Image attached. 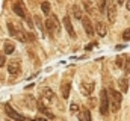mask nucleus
Instances as JSON below:
<instances>
[{"instance_id": "1", "label": "nucleus", "mask_w": 130, "mask_h": 121, "mask_svg": "<svg viewBox=\"0 0 130 121\" xmlns=\"http://www.w3.org/2000/svg\"><path fill=\"white\" fill-rule=\"evenodd\" d=\"M121 100H123V95L121 92L115 89H109V108L113 111V112H118L120 108H121Z\"/></svg>"}, {"instance_id": "2", "label": "nucleus", "mask_w": 130, "mask_h": 121, "mask_svg": "<svg viewBox=\"0 0 130 121\" xmlns=\"http://www.w3.org/2000/svg\"><path fill=\"white\" fill-rule=\"evenodd\" d=\"M100 112L101 115L109 114V97L106 89H101V94H100Z\"/></svg>"}, {"instance_id": "3", "label": "nucleus", "mask_w": 130, "mask_h": 121, "mask_svg": "<svg viewBox=\"0 0 130 121\" xmlns=\"http://www.w3.org/2000/svg\"><path fill=\"white\" fill-rule=\"evenodd\" d=\"M12 11H14V12H15L18 17L24 18V20H26V17L29 15V14H27V9H26L24 3H23L21 0H18V2H15V3H14V6H12Z\"/></svg>"}, {"instance_id": "4", "label": "nucleus", "mask_w": 130, "mask_h": 121, "mask_svg": "<svg viewBox=\"0 0 130 121\" xmlns=\"http://www.w3.org/2000/svg\"><path fill=\"white\" fill-rule=\"evenodd\" d=\"M104 14L107 15V21L109 23H115V20H117V8H115V5L110 0L106 3V12Z\"/></svg>"}, {"instance_id": "5", "label": "nucleus", "mask_w": 130, "mask_h": 121, "mask_svg": "<svg viewBox=\"0 0 130 121\" xmlns=\"http://www.w3.org/2000/svg\"><path fill=\"white\" fill-rule=\"evenodd\" d=\"M5 112L8 114V117H9L11 120H14V121H24V117H23L21 114H18L15 109H12V106H11L9 103H6V104H5Z\"/></svg>"}, {"instance_id": "6", "label": "nucleus", "mask_w": 130, "mask_h": 121, "mask_svg": "<svg viewBox=\"0 0 130 121\" xmlns=\"http://www.w3.org/2000/svg\"><path fill=\"white\" fill-rule=\"evenodd\" d=\"M82 26H83V29H85L88 36L94 35V27H92V23H91L89 17H82Z\"/></svg>"}, {"instance_id": "7", "label": "nucleus", "mask_w": 130, "mask_h": 121, "mask_svg": "<svg viewBox=\"0 0 130 121\" xmlns=\"http://www.w3.org/2000/svg\"><path fill=\"white\" fill-rule=\"evenodd\" d=\"M62 24L65 26V29H67V32H68V35L74 39L76 38V32H74V27H73V24H71V20H70V17L68 15H65L64 20H62Z\"/></svg>"}, {"instance_id": "8", "label": "nucleus", "mask_w": 130, "mask_h": 121, "mask_svg": "<svg viewBox=\"0 0 130 121\" xmlns=\"http://www.w3.org/2000/svg\"><path fill=\"white\" fill-rule=\"evenodd\" d=\"M8 73L11 76H17L20 73V62L18 60H11L8 64Z\"/></svg>"}, {"instance_id": "9", "label": "nucleus", "mask_w": 130, "mask_h": 121, "mask_svg": "<svg viewBox=\"0 0 130 121\" xmlns=\"http://www.w3.org/2000/svg\"><path fill=\"white\" fill-rule=\"evenodd\" d=\"M36 106H38V111H39L41 114L47 115V118H50V120H55V115H53V114H52V112H50V111L45 108V104H44L41 100H39V101H36Z\"/></svg>"}, {"instance_id": "10", "label": "nucleus", "mask_w": 130, "mask_h": 121, "mask_svg": "<svg viewBox=\"0 0 130 121\" xmlns=\"http://www.w3.org/2000/svg\"><path fill=\"white\" fill-rule=\"evenodd\" d=\"M79 121H92L91 118V112H89V109L88 108H82L80 111H79Z\"/></svg>"}, {"instance_id": "11", "label": "nucleus", "mask_w": 130, "mask_h": 121, "mask_svg": "<svg viewBox=\"0 0 130 121\" xmlns=\"http://www.w3.org/2000/svg\"><path fill=\"white\" fill-rule=\"evenodd\" d=\"M95 30H97L98 36H106V33H107V24L103 23V21H98L97 24H95Z\"/></svg>"}, {"instance_id": "12", "label": "nucleus", "mask_w": 130, "mask_h": 121, "mask_svg": "<svg viewBox=\"0 0 130 121\" xmlns=\"http://www.w3.org/2000/svg\"><path fill=\"white\" fill-rule=\"evenodd\" d=\"M14 50H15L14 42H11V41H5V44H3V52H5V55H12Z\"/></svg>"}, {"instance_id": "13", "label": "nucleus", "mask_w": 130, "mask_h": 121, "mask_svg": "<svg viewBox=\"0 0 130 121\" xmlns=\"http://www.w3.org/2000/svg\"><path fill=\"white\" fill-rule=\"evenodd\" d=\"M44 24H45V29H47V33H48V35H55V33H56L55 23H53V20H52V18H47Z\"/></svg>"}, {"instance_id": "14", "label": "nucleus", "mask_w": 130, "mask_h": 121, "mask_svg": "<svg viewBox=\"0 0 130 121\" xmlns=\"http://www.w3.org/2000/svg\"><path fill=\"white\" fill-rule=\"evenodd\" d=\"M80 91H82L85 95H89V94L94 91V83H82V86H80Z\"/></svg>"}, {"instance_id": "15", "label": "nucleus", "mask_w": 130, "mask_h": 121, "mask_svg": "<svg viewBox=\"0 0 130 121\" xmlns=\"http://www.w3.org/2000/svg\"><path fill=\"white\" fill-rule=\"evenodd\" d=\"M120 89H121L123 94H126V92L129 91V80H127V77L120 79Z\"/></svg>"}, {"instance_id": "16", "label": "nucleus", "mask_w": 130, "mask_h": 121, "mask_svg": "<svg viewBox=\"0 0 130 121\" xmlns=\"http://www.w3.org/2000/svg\"><path fill=\"white\" fill-rule=\"evenodd\" d=\"M42 97L44 98H47V100H53V97H55V92L50 89V88H42Z\"/></svg>"}, {"instance_id": "17", "label": "nucleus", "mask_w": 130, "mask_h": 121, "mask_svg": "<svg viewBox=\"0 0 130 121\" xmlns=\"http://www.w3.org/2000/svg\"><path fill=\"white\" fill-rule=\"evenodd\" d=\"M70 89H71V85L68 82H65L62 85V98H68L70 97Z\"/></svg>"}, {"instance_id": "18", "label": "nucleus", "mask_w": 130, "mask_h": 121, "mask_svg": "<svg viewBox=\"0 0 130 121\" xmlns=\"http://www.w3.org/2000/svg\"><path fill=\"white\" fill-rule=\"evenodd\" d=\"M41 11H42L45 15H50V11H52L50 3H48V2H42V3H41Z\"/></svg>"}, {"instance_id": "19", "label": "nucleus", "mask_w": 130, "mask_h": 121, "mask_svg": "<svg viewBox=\"0 0 130 121\" xmlns=\"http://www.w3.org/2000/svg\"><path fill=\"white\" fill-rule=\"evenodd\" d=\"M73 15H74L77 20H82V17H83V15H82V9H80L77 5H74V6H73Z\"/></svg>"}, {"instance_id": "20", "label": "nucleus", "mask_w": 130, "mask_h": 121, "mask_svg": "<svg viewBox=\"0 0 130 121\" xmlns=\"http://www.w3.org/2000/svg\"><path fill=\"white\" fill-rule=\"evenodd\" d=\"M83 6H85L86 12H88L89 15H94V8H92V5H91L89 0H83Z\"/></svg>"}, {"instance_id": "21", "label": "nucleus", "mask_w": 130, "mask_h": 121, "mask_svg": "<svg viewBox=\"0 0 130 121\" xmlns=\"http://www.w3.org/2000/svg\"><path fill=\"white\" fill-rule=\"evenodd\" d=\"M106 3H107V0H97V8L101 14L106 12Z\"/></svg>"}, {"instance_id": "22", "label": "nucleus", "mask_w": 130, "mask_h": 121, "mask_svg": "<svg viewBox=\"0 0 130 121\" xmlns=\"http://www.w3.org/2000/svg\"><path fill=\"white\" fill-rule=\"evenodd\" d=\"M50 18H52V20H53V23H55V29H56V35H58V33H61V23H59L58 17H56V15L53 14V15H52Z\"/></svg>"}, {"instance_id": "23", "label": "nucleus", "mask_w": 130, "mask_h": 121, "mask_svg": "<svg viewBox=\"0 0 130 121\" xmlns=\"http://www.w3.org/2000/svg\"><path fill=\"white\" fill-rule=\"evenodd\" d=\"M79 111H80V109H79V104H77V103H71V104H70V112H71V114H79Z\"/></svg>"}, {"instance_id": "24", "label": "nucleus", "mask_w": 130, "mask_h": 121, "mask_svg": "<svg viewBox=\"0 0 130 121\" xmlns=\"http://www.w3.org/2000/svg\"><path fill=\"white\" fill-rule=\"evenodd\" d=\"M124 59H126V56H118V58L115 59V64H117V67L123 68V67H124Z\"/></svg>"}, {"instance_id": "25", "label": "nucleus", "mask_w": 130, "mask_h": 121, "mask_svg": "<svg viewBox=\"0 0 130 121\" xmlns=\"http://www.w3.org/2000/svg\"><path fill=\"white\" fill-rule=\"evenodd\" d=\"M124 71L126 73H130V56H126V60H124Z\"/></svg>"}, {"instance_id": "26", "label": "nucleus", "mask_w": 130, "mask_h": 121, "mask_svg": "<svg viewBox=\"0 0 130 121\" xmlns=\"http://www.w3.org/2000/svg\"><path fill=\"white\" fill-rule=\"evenodd\" d=\"M35 23H36V26H38V29L39 30H44V23L41 21V18H39L38 15L35 17Z\"/></svg>"}, {"instance_id": "27", "label": "nucleus", "mask_w": 130, "mask_h": 121, "mask_svg": "<svg viewBox=\"0 0 130 121\" xmlns=\"http://www.w3.org/2000/svg\"><path fill=\"white\" fill-rule=\"evenodd\" d=\"M123 39L124 41H130V27L123 32Z\"/></svg>"}, {"instance_id": "28", "label": "nucleus", "mask_w": 130, "mask_h": 121, "mask_svg": "<svg viewBox=\"0 0 130 121\" xmlns=\"http://www.w3.org/2000/svg\"><path fill=\"white\" fill-rule=\"evenodd\" d=\"M5 62H6L5 53H2V52H0V67H3V65H5Z\"/></svg>"}, {"instance_id": "29", "label": "nucleus", "mask_w": 130, "mask_h": 121, "mask_svg": "<svg viewBox=\"0 0 130 121\" xmlns=\"http://www.w3.org/2000/svg\"><path fill=\"white\" fill-rule=\"evenodd\" d=\"M95 46H97L95 42H91V44H88V46H86V50H92V47H95Z\"/></svg>"}, {"instance_id": "30", "label": "nucleus", "mask_w": 130, "mask_h": 121, "mask_svg": "<svg viewBox=\"0 0 130 121\" xmlns=\"http://www.w3.org/2000/svg\"><path fill=\"white\" fill-rule=\"evenodd\" d=\"M35 121H48V120H47V118H42V117H38Z\"/></svg>"}, {"instance_id": "31", "label": "nucleus", "mask_w": 130, "mask_h": 121, "mask_svg": "<svg viewBox=\"0 0 130 121\" xmlns=\"http://www.w3.org/2000/svg\"><path fill=\"white\" fill-rule=\"evenodd\" d=\"M126 8H127V11H130V0H127V3H126Z\"/></svg>"}, {"instance_id": "32", "label": "nucleus", "mask_w": 130, "mask_h": 121, "mask_svg": "<svg viewBox=\"0 0 130 121\" xmlns=\"http://www.w3.org/2000/svg\"><path fill=\"white\" fill-rule=\"evenodd\" d=\"M117 2H118V3H120V5H121V3H124V2H126V0H117Z\"/></svg>"}, {"instance_id": "33", "label": "nucleus", "mask_w": 130, "mask_h": 121, "mask_svg": "<svg viewBox=\"0 0 130 121\" xmlns=\"http://www.w3.org/2000/svg\"><path fill=\"white\" fill-rule=\"evenodd\" d=\"M8 121H14V120H8Z\"/></svg>"}]
</instances>
